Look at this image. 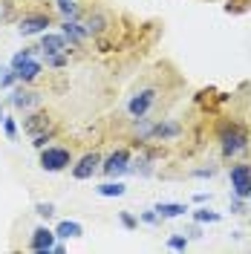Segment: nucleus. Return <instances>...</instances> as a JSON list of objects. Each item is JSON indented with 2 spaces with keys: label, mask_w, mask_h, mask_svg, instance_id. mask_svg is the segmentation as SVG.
<instances>
[{
  "label": "nucleus",
  "mask_w": 251,
  "mask_h": 254,
  "mask_svg": "<svg viewBox=\"0 0 251 254\" xmlns=\"http://www.w3.org/2000/svg\"><path fill=\"white\" fill-rule=\"evenodd\" d=\"M84 234V228H81V222L75 220H61L58 222V228H55V237L58 240H75Z\"/></svg>",
  "instance_id": "13"
},
{
  "label": "nucleus",
  "mask_w": 251,
  "mask_h": 254,
  "mask_svg": "<svg viewBox=\"0 0 251 254\" xmlns=\"http://www.w3.org/2000/svg\"><path fill=\"white\" fill-rule=\"evenodd\" d=\"M3 130H6V139H9V142H15V139H17V125H15V119H3Z\"/></svg>",
  "instance_id": "23"
},
{
  "label": "nucleus",
  "mask_w": 251,
  "mask_h": 254,
  "mask_svg": "<svg viewBox=\"0 0 251 254\" xmlns=\"http://www.w3.org/2000/svg\"><path fill=\"white\" fill-rule=\"evenodd\" d=\"M249 202H251V193H249Z\"/></svg>",
  "instance_id": "32"
},
{
  "label": "nucleus",
  "mask_w": 251,
  "mask_h": 254,
  "mask_svg": "<svg viewBox=\"0 0 251 254\" xmlns=\"http://www.w3.org/2000/svg\"><path fill=\"white\" fill-rule=\"evenodd\" d=\"M193 220L196 222H220V214L208 211V208H199V211H193Z\"/></svg>",
  "instance_id": "19"
},
{
  "label": "nucleus",
  "mask_w": 251,
  "mask_h": 254,
  "mask_svg": "<svg viewBox=\"0 0 251 254\" xmlns=\"http://www.w3.org/2000/svg\"><path fill=\"white\" fill-rule=\"evenodd\" d=\"M119 220H122V225H125V228H136V225H139V222H136V217H133V214H127V211H122V214H119Z\"/></svg>",
  "instance_id": "26"
},
{
  "label": "nucleus",
  "mask_w": 251,
  "mask_h": 254,
  "mask_svg": "<svg viewBox=\"0 0 251 254\" xmlns=\"http://www.w3.org/2000/svg\"><path fill=\"white\" fill-rule=\"evenodd\" d=\"M153 211L159 214V220H173V217H182L188 208L182 205V202H159Z\"/></svg>",
  "instance_id": "14"
},
{
  "label": "nucleus",
  "mask_w": 251,
  "mask_h": 254,
  "mask_svg": "<svg viewBox=\"0 0 251 254\" xmlns=\"http://www.w3.org/2000/svg\"><path fill=\"white\" fill-rule=\"evenodd\" d=\"M35 214L44 217V220H49V217L55 214V205H52V202H38V205H35Z\"/></svg>",
  "instance_id": "22"
},
{
  "label": "nucleus",
  "mask_w": 251,
  "mask_h": 254,
  "mask_svg": "<svg viewBox=\"0 0 251 254\" xmlns=\"http://www.w3.org/2000/svg\"><path fill=\"white\" fill-rule=\"evenodd\" d=\"M220 144H222V153H225V156H237V153H243V150L249 147V136H246L243 127L228 125V127H222Z\"/></svg>",
  "instance_id": "1"
},
{
  "label": "nucleus",
  "mask_w": 251,
  "mask_h": 254,
  "mask_svg": "<svg viewBox=\"0 0 251 254\" xmlns=\"http://www.w3.org/2000/svg\"><path fill=\"white\" fill-rule=\"evenodd\" d=\"M104 176H122L130 171V153H127L125 147H119V150H113L107 159H101V168H98Z\"/></svg>",
  "instance_id": "3"
},
{
  "label": "nucleus",
  "mask_w": 251,
  "mask_h": 254,
  "mask_svg": "<svg viewBox=\"0 0 251 254\" xmlns=\"http://www.w3.org/2000/svg\"><path fill=\"white\" fill-rule=\"evenodd\" d=\"M15 69V78L17 84H29V81H35L41 72H44V61H38L35 55L32 58H26V61H20L17 66H12Z\"/></svg>",
  "instance_id": "8"
},
{
  "label": "nucleus",
  "mask_w": 251,
  "mask_h": 254,
  "mask_svg": "<svg viewBox=\"0 0 251 254\" xmlns=\"http://www.w3.org/2000/svg\"><path fill=\"white\" fill-rule=\"evenodd\" d=\"M61 35L66 38V44H72V47H78L81 41L90 35L87 32V26H81L75 17H63V23H61Z\"/></svg>",
  "instance_id": "12"
},
{
  "label": "nucleus",
  "mask_w": 251,
  "mask_h": 254,
  "mask_svg": "<svg viewBox=\"0 0 251 254\" xmlns=\"http://www.w3.org/2000/svg\"><path fill=\"white\" fill-rule=\"evenodd\" d=\"M98 168H101V156L93 150V153H84V156L72 165V176H75V179H90Z\"/></svg>",
  "instance_id": "10"
},
{
  "label": "nucleus",
  "mask_w": 251,
  "mask_h": 254,
  "mask_svg": "<svg viewBox=\"0 0 251 254\" xmlns=\"http://www.w3.org/2000/svg\"><path fill=\"white\" fill-rule=\"evenodd\" d=\"M176 136H179V125H171V122L153 125V133H150V139H176Z\"/></svg>",
  "instance_id": "15"
},
{
  "label": "nucleus",
  "mask_w": 251,
  "mask_h": 254,
  "mask_svg": "<svg viewBox=\"0 0 251 254\" xmlns=\"http://www.w3.org/2000/svg\"><path fill=\"white\" fill-rule=\"evenodd\" d=\"M55 6H58V12H61L63 17L78 15V0H55Z\"/></svg>",
  "instance_id": "17"
},
{
  "label": "nucleus",
  "mask_w": 251,
  "mask_h": 254,
  "mask_svg": "<svg viewBox=\"0 0 251 254\" xmlns=\"http://www.w3.org/2000/svg\"><path fill=\"white\" fill-rule=\"evenodd\" d=\"M41 52H44V58H52V55H69V44H66V38H63L61 32H44V38H41Z\"/></svg>",
  "instance_id": "5"
},
{
  "label": "nucleus",
  "mask_w": 251,
  "mask_h": 254,
  "mask_svg": "<svg viewBox=\"0 0 251 254\" xmlns=\"http://www.w3.org/2000/svg\"><path fill=\"white\" fill-rule=\"evenodd\" d=\"M47 139H49V133H38V136H35V147H38V150H41V147H44V144H47Z\"/></svg>",
  "instance_id": "29"
},
{
  "label": "nucleus",
  "mask_w": 251,
  "mask_h": 254,
  "mask_svg": "<svg viewBox=\"0 0 251 254\" xmlns=\"http://www.w3.org/2000/svg\"><path fill=\"white\" fill-rule=\"evenodd\" d=\"M72 165V153L66 147H41V168L47 174H58Z\"/></svg>",
  "instance_id": "2"
},
{
  "label": "nucleus",
  "mask_w": 251,
  "mask_h": 254,
  "mask_svg": "<svg viewBox=\"0 0 251 254\" xmlns=\"http://www.w3.org/2000/svg\"><path fill=\"white\" fill-rule=\"evenodd\" d=\"M49 26V15H44V12H32V15H23L20 17V23H17V32L20 35H44Z\"/></svg>",
  "instance_id": "7"
},
{
  "label": "nucleus",
  "mask_w": 251,
  "mask_h": 254,
  "mask_svg": "<svg viewBox=\"0 0 251 254\" xmlns=\"http://www.w3.org/2000/svg\"><path fill=\"white\" fill-rule=\"evenodd\" d=\"M125 182H101L98 188H95V193L98 196H125Z\"/></svg>",
  "instance_id": "16"
},
{
  "label": "nucleus",
  "mask_w": 251,
  "mask_h": 254,
  "mask_svg": "<svg viewBox=\"0 0 251 254\" xmlns=\"http://www.w3.org/2000/svg\"><path fill=\"white\" fill-rule=\"evenodd\" d=\"M231 211H234V214H243V199H240V196H234V202H231Z\"/></svg>",
  "instance_id": "30"
},
{
  "label": "nucleus",
  "mask_w": 251,
  "mask_h": 254,
  "mask_svg": "<svg viewBox=\"0 0 251 254\" xmlns=\"http://www.w3.org/2000/svg\"><path fill=\"white\" fill-rule=\"evenodd\" d=\"M47 66H63L66 64V55H52V58H44Z\"/></svg>",
  "instance_id": "27"
},
{
  "label": "nucleus",
  "mask_w": 251,
  "mask_h": 254,
  "mask_svg": "<svg viewBox=\"0 0 251 254\" xmlns=\"http://www.w3.org/2000/svg\"><path fill=\"white\" fill-rule=\"evenodd\" d=\"M153 101H156V90H153V87L139 90V93L127 101V113H130L133 119H141V116H147V110L153 107Z\"/></svg>",
  "instance_id": "4"
},
{
  "label": "nucleus",
  "mask_w": 251,
  "mask_h": 254,
  "mask_svg": "<svg viewBox=\"0 0 251 254\" xmlns=\"http://www.w3.org/2000/svg\"><path fill=\"white\" fill-rule=\"evenodd\" d=\"M32 55H35V49H20L15 58H12V64H9V66H17L20 61H26V58H32Z\"/></svg>",
  "instance_id": "24"
},
{
  "label": "nucleus",
  "mask_w": 251,
  "mask_h": 254,
  "mask_svg": "<svg viewBox=\"0 0 251 254\" xmlns=\"http://www.w3.org/2000/svg\"><path fill=\"white\" fill-rule=\"evenodd\" d=\"M15 69L12 66H0V87H12L15 84Z\"/></svg>",
  "instance_id": "21"
},
{
  "label": "nucleus",
  "mask_w": 251,
  "mask_h": 254,
  "mask_svg": "<svg viewBox=\"0 0 251 254\" xmlns=\"http://www.w3.org/2000/svg\"><path fill=\"white\" fill-rule=\"evenodd\" d=\"M168 246H171V249H176V252H182V249L188 246V237H179V234H176V237L168 240Z\"/></svg>",
  "instance_id": "25"
},
{
  "label": "nucleus",
  "mask_w": 251,
  "mask_h": 254,
  "mask_svg": "<svg viewBox=\"0 0 251 254\" xmlns=\"http://www.w3.org/2000/svg\"><path fill=\"white\" fill-rule=\"evenodd\" d=\"M55 246V231H49L47 225H38L32 231V240H29V249L32 252H41V254H49Z\"/></svg>",
  "instance_id": "9"
},
{
  "label": "nucleus",
  "mask_w": 251,
  "mask_h": 254,
  "mask_svg": "<svg viewBox=\"0 0 251 254\" xmlns=\"http://www.w3.org/2000/svg\"><path fill=\"white\" fill-rule=\"evenodd\" d=\"M3 119H6V116H3V110H0V122H3Z\"/></svg>",
  "instance_id": "31"
},
{
  "label": "nucleus",
  "mask_w": 251,
  "mask_h": 254,
  "mask_svg": "<svg viewBox=\"0 0 251 254\" xmlns=\"http://www.w3.org/2000/svg\"><path fill=\"white\" fill-rule=\"evenodd\" d=\"M231 188H234V196L249 199V193H251V165H234V168H231Z\"/></svg>",
  "instance_id": "6"
},
{
  "label": "nucleus",
  "mask_w": 251,
  "mask_h": 254,
  "mask_svg": "<svg viewBox=\"0 0 251 254\" xmlns=\"http://www.w3.org/2000/svg\"><path fill=\"white\" fill-rule=\"evenodd\" d=\"M104 26H107V17H101V15H95L87 20V32L90 35H98V32H104Z\"/></svg>",
  "instance_id": "20"
},
{
  "label": "nucleus",
  "mask_w": 251,
  "mask_h": 254,
  "mask_svg": "<svg viewBox=\"0 0 251 254\" xmlns=\"http://www.w3.org/2000/svg\"><path fill=\"white\" fill-rule=\"evenodd\" d=\"M9 104H12L15 110H32V107L41 104V93H32L26 87H17V90H12V95H9Z\"/></svg>",
  "instance_id": "11"
},
{
  "label": "nucleus",
  "mask_w": 251,
  "mask_h": 254,
  "mask_svg": "<svg viewBox=\"0 0 251 254\" xmlns=\"http://www.w3.org/2000/svg\"><path fill=\"white\" fill-rule=\"evenodd\" d=\"M133 122H136V136H139V139H150V133H153V125H150L144 116H141V119H133Z\"/></svg>",
  "instance_id": "18"
},
{
  "label": "nucleus",
  "mask_w": 251,
  "mask_h": 254,
  "mask_svg": "<svg viewBox=\"0 0 251 254\" xmlns=\"http://www.w3.org/2000/svg\"><path fill=\"white\" fill-rule=\"evenodd\" d=\"M141 220L147 222V225H156V222H159V214L150 208V211H144V214H141Z\"/></svg>",
  "instance_id": "28"
}]
</instances>
